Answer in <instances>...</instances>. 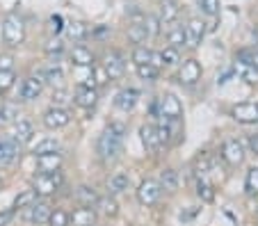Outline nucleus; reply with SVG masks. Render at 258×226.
<instances>
[{
  "mask_svg": "<svg viewBox=\"0 0 258 226\" xmlns=\"http://www.w3.org/2000/svg\"><path fill=\"white\" fill-rule=\"evenodd\" d=\"M229 114L238 123L251 126V123H258V103H238L229 110Z\"/></svg>",
  "mask_w": 258,
  "mask_h": 226,
  "instance_id": "nucleus-17",
  "label": "nucleus"
},
{
  "mask_svg": "<svg viewBox=\"0 0 258 226\" xmlns=\"http://www.w3.org/2000/svg\"><path fill=\"white\" fill-rule=\"evenodd\" d=\"M140 99H142L140 89H135V87H123V89H119L117 96H114V108L128 114V112H133V110L137 108Z\"/></svg>",
  "mask_w": 258,
  "mask_h": 226,
  "instance_id": "nucleus-16",
  "label": "nucleus"
},
{
  "mask_svg": "<svg viewBox=\"0 0 258 226\" xmlns=\"http://www.w3.org/2000/svg\"><path fill=\"white\" fill-rule=\"evenodd\" d=\"M46 226H69V210H64L62 206H55L50 210V217L46 221Z\"/></svg>",
  "mask_w": 258,
  "mask_h": 226,
  "instance_id": "nucleus-41",
  "label": "nucleus"
},
{
  "mask_svg": "<svg viewBox=\"0 0 258 226\" xmlns=\"http://www.w3.org/2000/svg\"><path fill=\"white\" fill-rule=\"evenodd\" d=\"M44 87H46V83H44V78H41V73H32V76H28V78L21 80L19 101H21V103H32V101H37V99L41 96Z\"/></svg>",
  "mask_w": 258,
  "mask_h": 226,
  "instance_id": "nucleus-7",
  "label": "nucleus"
},
{
  "mask_svg": "<svg viewBox=\"0 0 258 226\" xmlns=\"http://www.w3.org/2000/svg\"><path fill=\"white\" fill-rule=\"evenodd\" d=\"M142 25H144L149 39H156V37H160L162 28H165V25H162V21H160V16H156V14H144V21H142Z\"/></svg>",
  "mask_w": 258,
  "mask_h": 226,
  "instance_id": "nucleus-35",
  "label": "nucleus"
},
{
  "mask_svg": "<svg viewBox=\"0 0 258 226\" xmlns=\"http://www.w3.org/2000/svg\"><path fill=\"white\" fill-rule=\"evenodd\" d=\"M16 215H19V212L14 210V208H3V210H0V226H10L12 221L16 219Z\"/></svg>",
  "mask_w": 258,
  "mask_h": 226,
  "instance_id": "nucleus-49",
  "label": "nucleus"
},
{
  "mask_svg": "<svg viewBox=\"0 0 258 226\" xmlns=\"http://www.w3.org/2000/svg\"><path fill=\"white\" fill-rule=\"evenodd\" d=\"M235 69H240V76L242 80H247L249 85H258V71L249 64H242V62H235Z\"/></svg>",
  "mask_w": 258,
  "mask_h": 226,
  "instance_id": "nucleus-43",
  "label": "nucleus"
},
{
  "mask_svg": "<svg viewBox=\"0 0 258 226\" xmlns=\"http://www.w3.org/2000/svg\"><path fill=\"white\" fill-rule=\"evenodd\" d=\"M44 53L48 55L50 59H59L64 53H67V44H64L59 37H50V39L44 44Z\"/></svg>",
  "mask_w": 258,
  "mask_h": 226,
  "instance_id": "nucleus-36",
  "label": "nucleus"
},
{
  "mask_svg": "<svg viewBox=\"0 0 258 226\" xmlns=\"http://www.w3.org/2000/svg\"><path fill=\"white\" fill-rule=\"evenodd\" d=\"M219 156H222V160H224L226 165L238 167V165L244 163V158H247V146H244V142H240L238 137H226L224 142H222Z\"/></svg>",
  "mask_w": 258,
  "mask_h": 226,
  "instance_id": "nucleus-5",
  "label": "nucleus"
},
{
  "mask_svg": "<svg viewBox=\"0 0 258 226\" xmlns=\"http://www.w3.org/2000/svg\"><path fill=\"white\" fill-rule=\"evenodd\" d=\"M67 35L71 41H76V44H80V41H85L89 37V28L83 23V21H71V23H67Z\"/></svg>",
  "mask_w": 258,
  "mask_h": 226,
  "instance_id": "nucleus-31",
  "label": "nucleus"
},
{
  "mask_svg": "<svg viewBox=\"0 0 258 226\" xmlns=\"http://www.w3.org/2000/svg\"><path fill=\"white\" fill-rule=\"evenodd\" d=\"M96 212L101 217H107V219H114V217L119 215V203L114 197H110V194H101L96 201Z\"/></svg>",
  "mask_w": 258,
  "mask_h": 226,
  "instance_id": "nucleus-26",
  "label": "nucleus"
},
{
  "mask_svg": "<svg viewBox=\"0 0 258 226\" xmlns=\"http://www.w3.org/2000/svg\"><path fill=\"white\" fill-rule=\"evenodd\" d=\"M71 119H73L71 110L55 108V105H50V108L41 114V123H44V128H48V130H62V128H67L69 123H71Z\"/></svg>",
  "mask_w": 258,
  "mask_h": 226,
  "instance_id": "nucleus-9",
  "label": "nucleus"
},
{
  "mask_svg": "<svg viewBox=\"0 0 258 226\" xmlns=\"http://www.w3.org/2000/svg\"><path fill=\"white\" fill-rule=\"evenodd\" d=\"M151 55H153V50L149 48V46H133L131 59L135 66H140V64H151Z\"/></svg>",
  "mask_w": 258,
  "mask_h": 226,
  "instance_id": "nucleus-38",
  "label": "nucleus"
},
{
  "mask_svg": "<svg viewBox=\"0 0 258 226\" xmlns=\"http://www.w3.org/2000/svg\"><path fill=\"white\" fill-rule=\"evenodd\" d=\"M0 71H14V57L10 53H0Z\"/></svg>",
  "mask_w": 258,
  "mask_h": 226,
  "instance_id": "nucleus-51",
  "label": "nucleus"
},
{
  "mask_svg": "<svg viewBox=\"0 0 258 226\" xmlns=\"http://www.w3.org/2000/svg\"><path fill=\"white\" fill-rule=\"evenodd\" d=\"M48 28H50V32H53V35L62 32V28H64L62 16H59V14H53V16H50V19H48Z\"/></svg>",
  "mask_w": 258,
  "mask_h": 226,
  "instance_id": "nucleus-50",
  "label": "nucleus"
},
{
  "mask_svg": "<svg viewBox=\"0 0 258 226\" xmlns=\"http://www.w3.org/2000/svg\"><path fill=\"white\" fill-rule=\"evenodd\" d=\"M158 185H160V190H165V192H176V190H178V185H180L178 172H176L174 167L160 169V176H158Z\"/></svg>",
  "mask_w": 258,
  "mask_h": 226,
  "instance_id": "nucleus-27",
  "label": "nucleus"
},
{
  "mask_svg": "<svg viewBox=\"0 0 258 226\" xmlns=\"http://www.w3.org/2000/svg\"><path fill=\"white\" fill-rule=\"evenodd\" d=\"M41 78H44L46 85H53V87H62L64 83V69L59 66L57 59H50L46 64L44 69H41Z\"/></svg>",
  "mask_w": 258,
  "mask_h": 226,
  "instance_id": "nucleus-23",
  "label": "nucleus"
},
{
  "mask_svg": "<svg viewBox=\"0 0 258 226\" xmlns=\"http://www.w3.org/2000/svg\"><path fill=\"white\" fill-rule=\"evenodd\" d=\"M59 151V142L55 137H44L32 146V158L39 156H48V153H57Z\"/></svg>",
  "mask_w": 258,
  "mask_h": 226,
  "instance_id": "nucleus-32",
  "label": "nucleus"
},
{
  "mask_svg": "<svg viewBox=\"0 0 258 226\" xmlns=\"http://www.w3.org/2000/svg\"><path fill=\"white\" fill-rule=\"evenodd\" d=\"M7 187V181H5V176H3V172H0V192Z\"/></svg>",
  "mask_w": 258,
  "mask_h": 226,
  "instance_id": "nucleus-53",
  "label": "nucleus"
},
{
  "mask_svg": "<svg viewBox=\"0 0 258 226\" xmlns=\"http://www.w3.org/2000/svg\"><path fill=\"white\" fill-rule=\"evenodd\" d=\"M50 210H53V206H50L48 199H37L30 208L21 210V219L30 226H44L50 217Z\"/></svg>",
  "mask_w": 258,
  "mask_h": 226,
  "instance_id": "nucleus-6",
  "label": "nucleus"
},
{
  "mask_svg": "<svg viewBox=\"0 0 258 226\" xmlns=\"http://www.w3.org/2000/svg\"><path fill=\"white\" fill-rule=\"evenodd\" d=\"M98 212L92 206H76L69 210V226H96Z\"/></svg>",
  "mask_w": 258,
  "mask_h": 226,
  "instance_id": "nucleus-15",
  "label": "nucleus"
},
{
  "mask_svg": "<svg viewBox=\"0 0 258 226\" xmlns=\"http://www.w3.org/2000/svg\"><path fill=\"white\" fill-rule=\"evenodd\" d=\"M244 190L247 194H258V167H251L244 176Z\"/></svg>",
  "mask_w": 258,
  "mask_h": 226,
  "instance_id": "nucleus-45",
  "label": "nucleus"
},
{
  "mask_svg": "<svg viewBox=\"0 0 258 226\" xmlns=\"http://www.w3.org/2000/svg\"><path fill=\"white\" fill-rule=\"evenodd\" d=\"M96 226H98V224H96Z\"/></svg>",
  "mask_w": 258,
  "mask_h": 226,
  "instance_id": "nucleus-55",
  "label": "nucleus"
},
{
  "mask_svg": "<svg viewBox=\"0 0 258 226\" xmlns=\"http://www.w3.org/2000/svg\"><path fill=\"white\" fill-rule=\"evenodd\" d=\"M247 148L253 153V156H258V135H251V137L247 139Z\"/></svg>",
  "mask_w": 258,
  "mask_h": 226,
  "instance_id": "nucleus-52",
  "label": "nucleus"
},
{
  "mask_svg": "<svg viewBox=\"0 0 258 226\" xmlns=\"http://www.w3.org/2000/svg\"><path fill=\"white\" fill-rule=\"evenodd\" d=\"M206 37V23L201 19H190L185 25V48H199Z\"/></svg>",
  "mask_w": 258,
  "mask_h": 226,
  "instance_id": "nucleus-18",
  "label": "nucleus"
},
{
  "mask_svg": "<svg viewBox=\"0 0 258 226\" xmlns=\"http://www.w3.org/2000/svg\"><path fill=\"white\" fill-rule=\"evenodd\" d=\"M199 10L206 16H217L219 14V0H199Z\"/></svg>",
  "mask_w": 258,
  "mask_h": 226,
  "instance_id": "nucleus-46",
  "label": "nucleus"
},
{
  "mask_svg": "<svg viewBox=\"0 0 258 226\" xmlns=\"http://www.w3.org/2000/svg\"><path fill=\"white\" fill-rule=\"evenodd\" d=\"M101 66H103V71L107 73L110 83H114V80H121L123 76H126V57H123L119 50H110V53H105Z\"/></svg>",
  "mask_w": 258,
  "mask_h": 226,
  "instance_id": "nucleus-10",
  "label": "nucleus"
},
{
  "mask_svg": "<svg viewBox=\"0 0 258 226\" xmlns=\"http://www.w3.org/2000/svg\"><path fill=\"white\" fill-rule=\"evenodd\" d=\"M123 153V139L112 135L110 130H103L96 139V158L101 163L110 165V163H117L119 158Z\"/></svg>",
  "mask_w": 258,
  "mask_h": 226,
  "instance_id": "nucleus-2",
  "label": "nucleus"
},
{
  "mask_svg": "<svg viewBox=\"0 0 258 226\" xmlns=\"http://www.w3.org/2000/svg\"><path fill=\"white\" fill-rule=\"evenodd\" d=\"M140 139H142V146L146 148V153H151V156L160 153L162 144H160V139H158V133H156V126H153V123L140 126Z\"/></svg>",
  "mask_w": 258,
  "mask_h": 226,
  "instance_id": "nucleus-19",
  "label": "nucleus"
},
{
  "mask_svg": "<svg viewBox=\"0 0 258 226\" xmlns=\"http://www.w3.org/2000/svg\"><path fill=\"white\" fill-rule=\"evenodd\" d=\"M12 137L21 144V146H28V144L34 142V135H37V128H34V121L28 117H19L14 123H12Z\"/></svg>",
  "mask_w": 258,
  "mask_h": 226,
  "instance_id": "nucleus-12",
  "label": "nucleus"
},
{
  "mask_svg": "<svg viewBox=\"0 0 258 226\" xmlns=\"http://www.w3.org/2000/svg\"><path fill=\"white\" fill-rule=\"evenodd\" d=\"M92 73H94V85H96V89L110 83V78H107V73L103 71V66H96V64H94V66H92Z\"/></svg>",
  "mask_w": 258,
  "mask_h": 226,
  "instance_id": "nucleus-47",
  "label": "nucleus"
},
{
  "mask_svg": "<svg viewBox=\"0 0 258 226\" xmlns=\"http://www.w3.org/2000/svg\"><path fill=\"white\" fill-rule=\"evenodd\" d=\"M0 96H3V94H0Z\"/></svg>",
  "mask_w": 258,
  "mask_h": 226,
  "instance_id": "nucleus-54",
  "label": "nucleus"
},
{
  "mask_svg": "<svg viewBox=\"0 0 258 226\" xmlns=\"http://www.w3.org/2000/svg\"><path fill=\"white\" fill-rule=\"evenodd\" d=\"M215 167V158L210 156L208 151H199L195 158H192V172L197 174V176L206 178L210 172H213Z\"/></svg>",
  "mask_w": 258,
  "mask_h": 226,
  "instance_id": "nucleus-25",
  "label": "nucleus"
},
{
  "mask_svg": "<svg viewBox=\"0 0 258 226\" xmlns=\"http://www.w3.org/2000/svg\"><path fill=\"white\" fill-rule=\"evenodd\" d=\"M53 105L55 108H69V105L73 103V96L67 92V89H62V87H57V89H53Z\"/></svg>",
  "mask_w": 258,
  "mask_h": 226,
  "instance_id": "nucleus-42",
  "label": "nucleus"
},
{
  "mask_svg": "<svg viewBox=\"0 0 258 226\" xmlns=\"http://www.w3.org/2000/svg\"><path fill=\"white\" fill-rule=\"evenodd\" d=\"M195 190H197V197L201 199V203H213V201H215V187L210 185V183L206 181V178L197 176Z\"/></svg>",
  "mask_w": 258,
  "mask_h": 226,
  "instance_id": "nucleus-34",
  "label": "nucleus"
},
{
  "mask_svg": "<svg viewBox=\"0 0 258 226\" xmlns=\"http://www.w3.org/2000/svg\"><path fill=\"white\" fill-rule=\"evenodd\" d=\"M16 85V71H0V94H7Z\"/></svg>",
  "mask_w": 258,
  "mask_h": 226,
  "instance_id": "nucleus-44",
  "label": "nucleus"
},
{
  "mask_svg": "<svg viewBox=\"0 0 258 226\" xmlns=\"http://www.w3.org/2000/svg\"><path fill=\"white\" fill-rule=\"evenodd\" d=\"M21 144L16 142L12 135H3L0 137V169L12 167L21 160Z\"/></svg>",
  "mask_w": 258,
  "mask_h": 226,
  "instance_id": "nucleus-11",
  "label": "nucleus"
},
{
  "mask_svg": "<svg viewBox=\"0 0 258 226\" xmlns=\"http://www.w3.org/2000/svg\"><path fill=\"white\" fill-rule=\"evenodd\" d=\"M135 71H137V78L144 80V83H156L160 78V71L153 64H140V66H135Z\"/></svg>",
  "mask_w": 258,
  "mask_h": 226,
  "instance_id": "nucleus-39",
  "label": "nucleus"
},
{
  "mask_svg": "<svg viewBox=\"0 0 258 226\" xmlns=\"http://www.w3.org/2000/svg\"><path fill=\"white\" fill-rule=\"evenodd\" d=\"M64 185V176H62V169L53 174H37L32 176V190L37 192L39 199H50L55 197Z\"/></svg>",
  "mask_w": 258,
  "mask_h": 226,
  "instance_id": "nucleus-3",
  "label": "nucleus"
},
{
  "mask_svg": "<svg viewBox=\"0 0 258 226\" xmlns=\"http://www.w3.org/2000/svg\"><path fill=\"white\" fill-rule=\"evenodd\" d=\"M71 96H73V105H78L83 110H92L101 99V92L96 87H89V85H76Z\"/></svg>",
  "mask_w": 258,
  "mask_h": 226,
  "instance_id": "nucleus-13",
  "label": "nucleus"
},
{
  "mask_svg": "<svg viewBox=\"0 0 258 226\" xmlns=\"http://www.w3.org/2000/svg\"><path fill=\"white\" fill-rule=\"evenodd\" d=\"M201 76H204V69H201V62L197 57L180 59V64H178V83L180 85L195 87L197 83H201Z\"/></svg>",
  "mask_w": 258,
  "mask_h": 226,
  "instance_id": "nucleus-8",
  "label": "nucleus"
},
{
  "mask_svg": "<svg viewBox=\"0 0 258 226\" xmlns=\"http://www.w3.org/2000/svg\"><path fill=\"white\" fill-rule=\"evenodd\" d=\"M69 59H71L73 66H94L96 57H94V50L85 44H76L71 50H69Z\"/></svg>",
  "mask_w": 258,
  "mask_h": 226,
  "instance_id": "nucleus-20",
  "label": "nucleus"
},
{
  "mask_svg": "<svg viewBox=\"0 0 258 226\" xmlns=\"http://www.w3.org/2000/svg\"><path fill=\"white\" fill-rule=\"evenodd\" d=\"M34 163H37V169H39V174H53V172H59V169H62L64 156H62V151L48 153V156L34 158Z\"/></svg>",
  "mask_w": 258,
  "mask_h": 226,
  "instance_id": "nucleus-22",
  "label": "nucleus"
},
{
  "mask_svg": "<svg viewBox=\"0 0 258 226\" xmlns=\"http://www.w3.org/2000/svg\"><path fill=\"white\" fill-rule=\"evenodd\" d=\"M0 35H3V44L7 48H19L21 44L25 41V23L19 14L10 12L5 14L3 23H0Z\"/></svg>",
  "mask_w": 258,
  "mask_h": 226,
  "instance_id": "nucleus-1",
  "label": "nucleus"
},
{
  "mask_svg": "<svg viewBox=\"0 0 258 226\" xmlns=\"http://www.w3.org/2000/svg\"><path fill=\"white\" fill-rule=\"evenodd\" d=\"M160 194H162V190H160V185H158V181H153V178H144V181L140 183V187H137V201L144 208L158 203Z\"/></svg>",
  "mask_w": 258,
  "mask_h": 226,
  "instance_id": "nucleus-14",
  "label": "nucleus"
},
{
  "mask_svg": "<svg viewBox=\"0 0 258 226\" xmlns=\"http://www.w3.org/2000/svg\"><path fill=\"white\" fill-rule=\"evenodd\" d=\"M160 55H162V66H165V69H174V66L180 64V50L165 46V48L160 50Z\"/></svg>",
  "mask_w": 258,
  "mask_h": 226,
  "instance_id": "nucleus-40",
  "label": "nucleus"
},
{
  "mask_svg": "<svg viewBox=\"0 0 258 226\" xmlns=\"http://www.w3.org/2000/svg\"><path fill=\"white\" fill-rule=\"evenodd\" d=\"M37 192L32 190V187H28V190H23V192H19L16 194V199H14V203H12V208H14L16 212H21V210H25V208H30L34 201H37Z\"/></svg>",
  "mask_w": 258,
  "mask_h": 226,
  "instance_id": "nucleus-33",
  "label": "nucleus"
},
{
  "mask_svg": "<svg viewBox=\"0 0 258 226\" xmlns=\"http://www.w3.org/2000/svg\"><path fill=\"white\" fill-rule=\"evenodd\" d=\"M19 117H21V110L16 103H10V101L0 103V130L12 128V123H14Z\"/></svg>",
  "mask_w": 258,
  "mask_h": 226,
  "instance_id": "nucleus-29",
  "label": "nucleus"
},
{
  "mask_svg": "<svg viewBox=\"0 0 258 226\" xmlns=\"http://www.w3.org/2000/svg\"><path fill=\"white\" fill-rule=\"evenodd\" d=\"M153 114L165 121H180L183 119V103L176 94H162L153 103Z\"/></svg>",
  "mask_w": 258,
  "mask_h": 226,
  "instance_id": "nucleus-4",
  "label": "nucleus"
},
{
  "mask_svg": "<svg viewBox=\"0 0 258 226\" xmlns=\"http://www.w3.org/2000/svg\"><path fill=\"white\" fill-rule=\"evenodd\" d=\"M105 130H110L112 135H117V137H121V139L126 137V133H128V128H126V123L123 121H110Z\"/></svg>",
  "mask_w": 258,
  "mask_h": 226,
  "instance_id": "nucleus-48",
  "label": "nucleus"
},
{
  "mask_svg": "<svg viewBox=\"0 0 258 226\" xmlns=\"http://www.w3.org/2000/svg\"><path fill=\"white\" fill-rule=\"evenodd\" d=\"M105 187H107V194H110V197L123 194V192H128V187H131V176H128L126 172H117L107 178Z\"/></svg>",
  "mask_w": 258,
  "mask_h": 226,
  "instance_id": "nucleus-24",
  "label": "nucleus"
},
{
  "mask_svg": "<svg viewBox=\"0 0 258 226\" xmlns=\"http://www.w3.org/2000/svg\"><path fill=\"white\" fill-rule=\"evenodd\" d=\"M167 44H169V48H185V25L183 23H174L169 25V30H167Z\"/></svg>",
  "mask_w": 258,
  "mask_h": 226,
  "instance_id": "nucleus-30",
  "label": "nucleus"
},
{
  "mask_svg": "<svg viewBox=\"0 0 258 226\" xmlns=\"http://www.w3.org/2000/svg\"><path fill=\"white\" fill-rule=\"evenodd\" d=\"M178 0H160V21L162 25H174L176 21H178Z\"/></svg>",
  "mask_w": 258,
  "mask_h": 226,
  "instance_id": "nucleus-28",
  "label": "nucleus"
},
{
  "mask_svg": "<svg viewBox=\"0 0 258 226\" xmlns=\"http://www.w3.org/2000/svg\"><path fill=\"white\" fill-rule=\"evenodd\" d=\"M98 190L94 185H89V183H80L76 190H73V199H76V206H96L98 201Z\"/></svg>",
  "mask_w": 258,
  "mask_h": 226,
  "instance_id": "nucleus-21",
  "label": "nucleus"
},
{
  "mask_svg": "<svg viewBox=\"0 0 258 226\" xmlns=\"http://www.w3.org/2000/svg\"><path fill=\"white\" fill-rule=\"evenodd\" d=\"M126 35H128V41L135 46H146V41H149V35H146V30L142 23H131Z\"/></svg>",
  "mask_w": 258,
  "mask_h": 226,
  "instance_id": "nucleus-37",
  "label": "nucleus"
}]
</instances>
